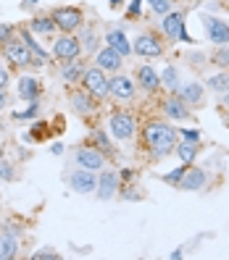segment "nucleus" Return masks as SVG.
I'll use <instances>...</instances> for the list:
<instances>
[{
    "instance_id": "f257e3e1",
    "label": "nucleus",
    "mask_w": 229,
    "mask_h": 260,
    "mask_svg": "<svg viewBox=\"0 0 229 260\" xmlns=\"http://www.w3.org/2000/svg\"><path fill=\"white\" fill-rule=\"evenodd\" d=\"M179 142V134H177V126H171L169 121H163V118H153L148 121V124L142 126V145L145 150L150 152V158H166V155H171L174 147Z\"/></svg>"
},
{
    "instance_id": "f03ea898",
    "label": "nucleus",
    "mask_w": 229,
    "mask_h": 260,
    "mask_svg": "<svg viewBox=\"0 0 229 260\" xmlns=\"http://www.w3.org/2000/svg\"><path fill=\"white\" fill-rule=\"evenodd\" d=\"M185 19H187L185 11H174L171 8L163 16V21H161V35L169 42H192V37L187 35V29H185Z\"/></svg>"
},
{
    "instance_id": "7ed1b4c3",
    "label": "nucleus",
    "mask_w": 229,
    "mask_h": 260,
    "mask_svg": "<svg viewBox=\"0 0 229 260\" xmlns=\"http://www.w3.org/2000/svg\"><path fill=\"white\" fill-rule=\"evenodd\" d=\"M0 53H3V58L8 60L11 66L16 69H24V66H32V53H29L26 42L21 37L13 35L11 40H6L3 45H0Z\"/></svg>"
},
{
    "instance_id": "20e7f679",
    "label": "nucleus",
    "mask_w": 229,
    "mask_h": 260,
    "mask_svg": "<svg viewBox=\"0 0 229 260\" xmlns=\"http://www.w3.org/2000/svg\"><path fill=\"white\" fill-rule=\"evenodd\" d=\"M50 19L55 21V26L61 29V32H79V26L84 24V13L82 8H76V6H61L55 11H50Z\"/></svg>"
},
{
    "instance_id": "39448f33",
    "label": "nucleus",
    "mask_w": 229,
    "mask_h": 260,
    "mask_svg": "<svg viewBox=\"0 0 229 260\" xmlns=\"http://www.w3.org/2000/svg\"><path fill=\"white\" fill-rule=\"evenodd\" d=\"M132 53H137L140 58H161L163 53H166V45H163V40H158V35H153V32H142L140 37L134 40V45H132Z\"/></svg>"
},
{
    "instance_id": "423d86ee",
    "label": "nucleus",
    "mask_w": 229,
    "mask_h": 260,
    "mask_svg": "<svg viewBox=\"0 0 229 260\" xmlns=\"http://www.w3.org/2000/svg\"><path fill=\"white\" fill-rule=\"evenodd\" d=\"M82 87L87 89L93 98L103 100V98H108V76H105L103 69L93 66V69H84V76H82Z\"/></svg>"
},
{
    "instance_id": "0eeeda50",
    "label": "nucleus",
    "mask_w": 229,
    "mask_h": 260,
    "mask_svg": "<svg viewBox=\"0 0 229 260\" xmlns=\"http://www.w3.org/2000/svg\"><path fill=\"white\" fill-rule=\"evenodd\" d=\"M108 95L116 98V100H121V103H129L137 95V82L132 79V76L119 71V74H113L111 79H108Z\"/></svg>"
},
{
    "instance_id": "6e6552de",
    "label": "nucleus",
    "mask_w": 229,
    "mask_h": 260,
    "mask_svg": "<svg viewBox=\"0 0 229 260\" xmlns=\"http://www.w3.org/2000/svg\"><path fill=\"white\" fill-rule=\"evenodd\" d=\"M108 126H111V134L116 137V140L127 142V140H132L134 132H137V121H134V116L127 113V111H116V113H111V118H108Z\"/></svg>"
},
{
    "instance_id": "1a4fd4ad",
    "label": "nucleus",
    "mask_w": 229,
    "mask_h": 260,
    "mask_svg": "<svg viewBox=\"0 0 229 260\" xmlns=\"http://www.w3.org/2000/svg\"><path fill=\"white\" fill-rule=\"evenodd\" d=\"M79 55H82L79 37L61 32V37L53 42V58H55V60H61V63H66V60H74V58H79Z\"/></svg>"
},
{
    "instance_id": "9d476101",
    "label": "nucleus",
    "mask_w": 229,
    "mask_h": 260,
    "mask_svg": "<svg viewBox=\"0 0 229 260\" xmlns=\"http://www.w3.org/2000/svg\"><path fill=\"white\" fill-rule=\"evenodd\" d=\"M201 24H203L206 40H211L213 45H229V24H226L224 19L206 13V16L201 19Z\"/></svg>"
},
{
    "instance_id": "9b49d317",
    "label": "nucleus",
    "mask_w": 229,
    "mask_h": 260,
    "mask_svg": "<svg viewBox=\"0 0 229 260\" xmlns=\"http://www.w3.org/2000/svg\"><path fill=\"white\" fill-rule=\"evenodd\" d=\"M206 184H208V171L201 168V166H195V163H190L185 176L179 179L177 189H182V192H201Z\"/></svg>"
},
{
    "instance_id": "f8f14e48",
    "label": "nucleus",
    "mask_w": 229,
    "mask_h": 260,
    "mask_svg": "<svg viewBox=\"0 0 229 260\" xmlns=\"http://www.w3.org/2000/svg\"><path fill=\"white\" fill-rule=\"evenodd\" d=\"M19 242H21V229H16L13 223L3 226L0 234V260H11L19 255Z\"/></svg>"
},
{
    "instance_id": "ddd939ff",
    "label": "nucleus",
    "mask_w": 229,
    "mask_h": 260,
    "mask_svg": "<svg viewBox=\"0 0 229 260\" xmlns=\"http://www.w3.org/2000/svg\"><path fill=\"white\" fill-rule=\"evenodd\" d=\"M161 111H163L166 118H171V121H187V118H192L190 105L182 100L179 95H174V92H169V98L161 100Z\"/></svg>"
},
{
    "instance_id": "4468645a",
    "label": "nucleus",
    "mask_w": 229,
    "mask_h": 260,
    "mask_svg": "<svg viewBox=\"0 0 229 260\" xmlns=\"http://www.w3.org/2000/svg\"><path fill=\"white\" fill-rule=\"evenodd\" d=\"M74 158H76V166L87 168V171H103L105 168V155L98 147H76Z\"/></svg>"
},
{
    "instance_id": "2eb2a0df",
    "label": "nucleus",
    "mask_w": 229,
    "mask_h": 260,
    "mask_svg": "<svg viewBox=\"0 0 229 260\" xmlns=\"http://www.w3.org/2000/svg\"><path fill=\"white\" fill-rule=\"evenodd\" d=\"M134 82H137V87H140L142 92H148V95H156L158 89H161V76L156 74V69L148 66V63L137 66V71H134Z\"/></svg>"
},
{
    "instance_id": "dca6fc26",
    "label": "nucleus",
    "mask_w": 229,
    "mask_h": 260,
    "mask_svg": "<svg viewBox=\"0 0 229 260\" xmlns=\"http://www.w3.org/2000/svg\"><path fill=\"white\" fill-rule=\"evenodd\" d=\"M69 103H71V111L79 113V116H90V113L98 111V98H93L84 87L82 89H71Z\"/></svg>"
},
{
    "instance_id": "f3484780",
    "label": "nucleus",
    "mask_w": 229,
    "mask_h": 260,
    "mask_svg": "<svg viewBox=\"0 0 229 260\" xmlns=\"http://www.w3.org/2000/svg\"><path fill=\"white\" fill-rule=\"evenodd\" d=\"M95 66L98 69H103L105 74H119L121 71V66H124V55H119L113 48H100L98 53H95Z\"/></svg>"
},
{
    "instance_id": "a211bd4d",
    "label": "nucleus",
    "mask_w": 229,
    "mask_h": 260,
    "mask_svg": "<svg viewBox=\"0 0 229 260\" xmlns=\"http://www.w3.org/2000/svg\"><path fill=\"white\" fill-rule=\"evenodd\" d=\"M182 100H185L190 108H201V105L206 103V87L201 82H185V84H179L177 87V92Z\"/></svg>"
},
{
    "instance_id": "6ab92c4d",
    "label": "nucleus",
    "mask_w": 229,
    "mask_h": 260,
    "mask_svg": "<svg viewBox=\"0 0 229 260\" xmlns=\"http://www.w3.org/2000/svg\"><path fill=\"white\" fill-rule=\"evenodd\" d=\"M69 184H71L74 192H79V194H93L95 187H98V176H95V171L79 168V171H74L69 176Z\"/></svg>"
},
{
    "instance_id": "aec40b11",
    "label": "nucleus",
    "mask_w": 229,
    "mask_h": 260,
    "mask_svg": "<svg viewBox=\"0 0 229 260\" xmlns=\"http://www.w3.org/2000/svg\"><path fill=\"white\" fill-rule=\"evenodd\" d=\"M19 37L26 42V48H29V53H32V66H48L50 63V55L45 53V48L37 42V37L29 32V26H21V32H19Z\"/></svg>"
},
{
    "instance_id": "412c9836",
    "label": "nucleus",
    "mask_w": 229,
    "mask_h": 260,
    "mask_svg": "<svg viewBox=\"0 0 229 260\" xmlns=\"http://www.w3.org/2000/svg\"><path fill=\"white\" fill-rule=\"evenodd\" d=\"M95 194L100 197V200H111V197H116V194H119V174H116V171H105V174L98 179Z\"/></svg>"
},
{
    "instance_id": "4be33fe9",
    "label": "nucleus",
    "mask_w": 229,
    "mask_h": 260,
    "mask_svg": "<svg viewBox=\"0 0 229 260\" xmlns=\"http://www.w3.org/2000/svg\"><path fill=\"white\" fill-rule=\"evenodd\" d=\"M105 45H108V48H113L119 55H124V58H129L132 55V45H129V40H127V35L121 32V29H108V32H105Z\"/></svg>"
},
{
    "instance_id": "5701e85b",
    "label": "nucleus",
    "mask_w": 229,
    "mask_h": 260,
    "mask_svg": "<svg viewBox=\"0 0 229 260\" xmlns=\"http://www.w3.org/2000/svg\"><path fill=\"white\" fill-rule=\"evenodd\" d=\"M79 45L84 55H95L100 50V35L95 32V26H79Z\"/></svg>"
},
{
    "instance_id": "b1692460",
    "label": "nucleus",
    "mask_w": 229,
    "mask_h": 260,
    "mask_svg": "<svg viewBox=\"0 0 229 260\" xmlns=\"http://www.w3.org/2000/svg\"><path fill=\"white\" fill-rule=\"evenodd\" d=\"M84 60L74 58V60H66L64 66H61V79H64L66 84H79L82 76H84Z\"/></svg>"
},
{
    "instance_id": "393cba45",
    "label": "nucleus",
    "mask_w": 229,
    "mask_h": 260,
    "mask_svg": "<svg viewBox=\"0 0 229 260\" xmlns=\"http://www.w3.org/2000/svg\"><path fill=\"white\" fill-rule=\"evenodd\" d=\"M40 92H42V87H40V82L35 79V76H21L19 79V98L21 100L35 103V100H40Z\"/></svg>"
},
{
    "instance_id": "a878e982",
    "label": "nucleus",
    "mask_w": 229,
    "mask_h": 260,
    "mask_svg": "<svg viewBox=\"0 0 229 260\" xmlns=\"http://www.w3.org/2000/svg\"><path fill=\"white\" fill-rule=\"evenodd\" d=\"M177 155H179V160L182 163H195V158H197V152H201V142H190V140H182V142H177Z\"/></svg>"
},
{
    "instance_id": "bb28decb",
    "label": "nucleus",
    "mask_w": 229,
    "mask_h": 260,
    "mask_svg": "<svg viewBox=\"0 0 229 260\" xmlns=\"http://www.w3.org/2000/svg\"><path fill=\"white\" fill-rule=\"evenodd\" d=\"M206 87L211 89V92H229V69L219 71V74H211L206 79Z\"/></svg>"
},
{
    "instance_id": "cd10ccee",
    "label": "nucleus",
    "mask_w": 229,
    "mask_h": 260,
    "mask_svg": "<svg viewBox=\"0 0 229 260\" xmlns=\"http://www.w3.org/2000/svg\"><path fill=\"white\" fill-rule=\"evenodd\" d=\"M55 21L50 16H35L32 21H29V32L32 35H53L55 32Z\"/></svg>"
},
{
    "instance_id": "c85d7f7f",
    "label": "nucleus",
    "mask_w": 229,
    "mask_h": 260,
    "mask_svg": "<svg viewBox=\"0 0 229 260\" xmlns=\"http://www.w3.org/2000/svg\"><path fill=\"white\" fill-rule=\"evenodd\" d=\"M208 60L219 69H229V45H216V50L208 55Z\"/></svg>"
},
{
    "instance_id": "c756f323",
    "label": "nucleus",
    "mask_w": 229,
    "mask_h": 260,
    "mask_svg": "<svg viewBox=\"0 0 229 260\" xmlns=\"http://www.w3.org/2000/svg\"><path fill=\"white\" fill-rule=\"evenodd\" d=\"M161 76V87H166L169 92H177V87H179V76H177V69L174 66H166Z\"/></svg>"
},
{
    "instance_id": "7c9ffc66",
    "label": "nucleus",
    "mask_w": 229,
    "mask_h": 260,
    "mask_svg": "<svg viewBox=\"0 0 229 260\" xmlns=\"http://www.w3.org/2000/svg\"><path fill=\"white\" fill-rule=\"evenodd\" d=\"M185 171H187V163H182V166H177V168H174V171L163 174L161 179H163V181H166V184H169V187H177V184H179V179L185 176Z\"/></svg>"
},
{
    "instance_id": "2f4dec72",
    "label": "nucleus",
    "mask_w": 229,
    "mask_h": 260,
    "mask_svg": "<svg viewBox=\"0 0 229 260\" xmlns=\"http://www.w3.org/2000/svg\"><path fill=\"white\" fill-rule=\"evenodd\" d=\"M93 142H95V147H98V150H105L108 155L113 152V147H111V140L105 137V132H103V129H95V132H93Z\"/></svg>"
},
{
    "instance_id": "473e14b6",
    "label": "nucleus",
    "mask_w": 229,
    "mask_h": 260,
    "mask_svg": "<svg viewBox=\"0 0 229 260\" xmlns=\"http://www.w3.org/2000/svg\"><path fill=\"white\" fill-rule=\"evenodd\" d=\"M148 6L153 8V13H156V16H166V13L171 11V0H148Z\"/></svg>"
},
{
    "instance_id": "72a5a7b5",
    "label": "nucleus",
    "mask_w": 229,
    "mask_h": 260,
    "mask_svg": "<svg viewBox=\"0 0 229 260\" xmlns=\"http://www.w3.org/2000/svg\"><path fill=\"white\" fill-rule=\"evenodd\" d=\"M16 179V171H13V163L0 158V181H13Z\"/></svg>"
},
{
    "instance_id": "f704fd0d",
    "label": "nucleus",
    "mask_w": 229,
    "mask_h": 260,
    "mask_svg": "<svg viewBox=\"0 0 229 260\" xmlns=\"http://www.w3.org/2000/svg\"><path fill=\"white\" fill-rule=\"evenodd\" d=\"M177 134L182 140H190V142H201V132L197 129H177Z\"/></svg>"
},
{
    "instance_id": "c9c22d12",
    "label": "nucleus",
    "mask_w": 229,
    "mask_h": 260,
    "mask_svg": "<svg viewBox=\"0 0 229 260\" xmlns=\"http://www.w3.org/2000/svg\"><path fill=\"white\" fill-rule=\"evenodd\" d=\"M140 8H142V0H132L124 16H127V19H140Z\"/></svg>"
},
{
    "instance_id": "e433bc0d",
    "label": "nucleus",
    "mask_w": 229,
    "mask_h": 260,
    "mask_svg": "<svg viewBox=\"0 0 229 260\" xmlns=\"http://www.w3.org/2000/svg\"><path fill=\"white\" fill-rule=\"evenodd\" d=\"M37 111H40V103L35 100L26 111H19V113H16V118H32V116H37Z\"/></svg>"
},
{
    "instance_id": "4c0bfd02",
    "label": "nucleus",
    "mask_w": 229,
    "mask_h": 260,
    "mask_svg": "<svg viewBox=\"0 0 229 260\" xmlns=\"http://www.w3.org/2000/svg\"><path fill=\"white\" fill-rule=\"evenodd\" d=\"M13 37V26L11 24H3V21H0V45H3L6 40H11Z\"/></svg>"
},
{
    "instance_id": "58836bf2",
    "label": "nucleus",
    "mask_w": 229,
    "mask_h": 260,
    "mask_svg": "<svg viewBox=\"0 0 229 260\" xmlns=\"http://www.w3.org/2000/svg\"><path fill=\"white\" fill-rule=\"evenodd\" d=\"M11 82V69L8 66H0V89H6Z\"/></svg>"
},
{
    "instance_id": "ea45409f",
    "label": "nucleus",
    "mask_w": 229,
    "mask_h": 260,
    "mask_svg": "<svg viewBox=\"0 0 229 260\" xmlns=\"http://www.w3.org/2000/svg\"><path fill=\"white\" fill-rule=\"evenodd\" d=\"M32 257H35V260H42V257H48V260H55V257H58V252H50V250H42V252H35Z\"/></svg>"
},
{
    "instance_id": "a19ab883",
    "label": "nucleus",
    "mask_w": 229,
    "mask_h": 260,
    "mask_svg": "<svg viewBox=\"0 0 229 260\" xmlns=\"http://www.w3.org/2000/svg\"><path fill=\"white\" fill-rule=\"evenodd\" d=\"M190 60H192V63H195V66H203V63H206V60H208V58H206L203 53H192V55H190Z\"/></svg>"
},
{
    "instance_id": "79ce46f5",
    "label": "nucleus",
    "mask_w": 229,
    "mask_h": 260,
    "mask_svg": "<svg viewBox=\"0 0 229 260\" xmlns=\"http://www.w3.org/2000/svg\"><path fill=\"white\" fill-rule=\"evenodd\" d=\"M8 108V95H6V89H0V111H6Z\"/></svg>"
},
{
    "instance_id": "37998d69",
    "label": "nucleus",
    "mask_w": 229,
    "mask_h": 260,
    "mask_svg": "<svg viewBox=\"0 0 229 260\" xmlns=\"http://www.w3.org/2000/svg\"><path fill=\"white\" fill-rule=\"evenodd\" d=\"M50 152H53V155H61V152H64V145H53Z\"/></svg>"
},
{
    "instance_id": "c03bdc74",
    "label": "nucleus",
    "mask_w": 229,
    "mask_h": 260,
    "mask_svg": "<svg viewBox=\"0 0 229 260\" xmlns=\"http://www.w3.org/2000/svg\"><path fill=\"white\" fill-rule=\"evenodd\" d=\"M35 6H37V0H26V3H24L21 8H35Z\"/></svg>"
},
{
    "instance_id": "a18cd8bd",
    "label": "nucleus",
    "mask_w": 229,
    "mask_h": 260,
    "mask_svg": "<svg viewBox=\"0 0 229 260\" xmlns=\"http://www.w3.org/2000/svg\"><path fill=\"white\" fill-rule=\"evenodd\" d=\"M221 103H224L226 108H229V92H221Z\"/></svg>"
},
{
    "instance_id": "49530a36",
    "label": "nucleus",
    "mask_w": 229,
    "mask_h": 260,
    "mask_svg": "<svg viewBox=\"0 0 229 260\" xmlns=\"http://www.w3.org/2000/svg\"><path fill=\"white\" fill-rule=\"evenodd\" d=\"M171 3H182V0H171Z\"/></svg>"
}]
</instances>
